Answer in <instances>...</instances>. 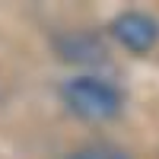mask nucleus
I'll list each match as a JSON object with an SVG mask.
<instances>
[{
  "instance_id": "obj_1",
  "label": "nucleus",
  "mask_w": 159,
  "mask_h": 159,
  "mask_svg": "<svg viewBox=\"0 0 159 159\" xmlns=\"http://www.w3.org/2000/svg\"><path fill=\"white\" fill-rule=\"evenodd\" d=\"M64 102L83 121H108L121 111V89L102 76H73L61 89Z\"/></svg>"
},
{
  "instance_id": "obj_2",
  "label": "nucleus",
  "mask_w": 159,
  "mask_h": 159,
  "mask_svg": "<svg viewBox=\"0 0 159 159\" xmlns=\"http://www.w3.org/2000/svg\"><path fill=\"white\" fill-rule=\"evenodd\" d=\"M111 35L118 45H124L127 51H134V54H147V51L159 42V22L147 13H121L115 22H111Z\"/></svg>"
},
{
  "instance_id": "obj_3",
  "label": "nucleus",
  "mask_w": 159,
  "mask_h": 159,
  "mask_svg": "<svg viewBox=\"0 0 159 159\" xmlns=\"http://www.w3.org/2000/svg\"><path fill=\"white\" fill-rule=\"evenodd\" d=\"M57 51L64 61L70 64H96V61H105V45L99 35L92 32H70L57 38Z\"/></svg>"
},
{
  "instance_id": "obj_4",
  "label": "nucleus",
  "mask_w": 159,
  "mask_h": 159,
  "mask_svg": "<svg viewBox=\"0 0 159 159\" xmlns=\"http://www.w3.org/2000/svg\"><path fill=\"white\" fill-rule=\"evenodd\" d=\"M67 159H130V156H127L124 150L111 147V143H89V147L70 153Z\"/></svg>"
}]
</instances>
